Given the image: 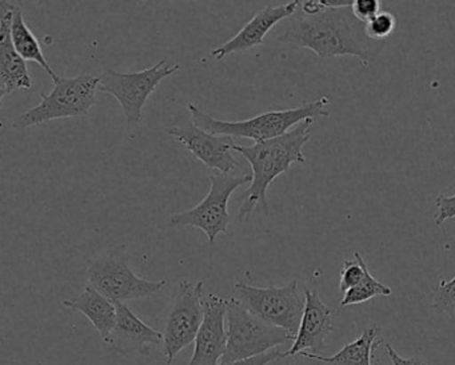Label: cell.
<instances>
[{
  "instance_id": "obj_3",
  "label": "cell",
  "mask_w": 455,
  "mask_h": 365,
  "mask_svg": "<svg viewBox=\"0 0 455 365\" xmlns=\"http://www.w3.org/2000/svg\"><path fill=\"white\" fill-rule=\"evenodd\" d=\"M329 103V97H322L314 102L303 103L299 108L267 111L241 122L220 121L191 103L188 105V110H190L193 124L210 134L247 138L258 143L282 137L306 119L329 116L327 111Z\"/></svg>"
},
{
  "instance_id": "obj_23",
  "label": "cell",
  "mask_w": 455,
  "mask_h": 365,
  "mask_svg": "<svg viewBox=\"0 0 455 365\" xmlns=\"http://www.w3.org/2000/svg\"><path fill=\"white\" fill-rule=\"evenodd\" d=\"M433 308L439 313L455 314V277L434 288Z\"/></svg>"
},
{
  "instance_id": "obj_24",
  "label": "cell",
  "mask_w": 455,
  "mask_h": 365,
  "mask_svg": "<svg viewBox=\"0 0 455 365\" xmlns=\"http://www.w3.org/2000/svg\"><path fill=\"white\" fill-rule=\"evenodd\" d=\"M380 7H382L380 0H354L351 12L356 20H361L362 23H367L375 15L379 14Z\"/></svg>"
},
{
  "instance_id": "obj_21",
  "label": "cell",
  "mask_w": 455,
  "mask_h": 365,
  "mask_svg": "<svg viewBox=\"0 0 455 365\" xmlns=\"http://www.w3.org/2000/svg\"><path fill=\"white\" fill-rule=\"evenodd\" d=\"M367 272H369V268H367L361 253H354V258L345 261L342 269H340L339 289L343 293L353 289L364 279Z\"/></svg>"
},
{
  "instance_id": "obj_25",
  "label": "cell",
  "mask_w": 455,
  "mask_h": 365,
  "mask_svg": "<svg viewBox=\"0 0 455 365\" xmlns=\"http://www.w3.org/2000/svg\"><path fill=\"white\" fill-rule=\"evenodd\" d=\"M436 213L434 215V221L436 225H442L447 220L455 218V194L451 197L439 194L435 199Z\"/></svg>"
},
{
  "instance_id": "obj_10",
  "label": "cell",
  "mask_w": 455,
  "mask_h": 365,
  "mask_svg": "<svg viewBox=\"0 0 455 365\" xmlns=\"http://www.w3.org/2000/svg\"><path fill=\"white\" fill-rule=\"evenodd\" d=\"M204 282H180L164 332L167 365L196 341L204 320Z\"/></svg>"
},
{
  "instance_id": "obj_18",
  "label": "cell",
  "mask_w": 455,
  "mask_h": 365,
  "mask_svg": "<svg viewBox=\"0 0 455 365\" xmlns=\"http://www.w3.org/2000/svg\"><path fill=\"white\" fill-rule=\"evenodd\" d=\"M378 327L366 328L356 340L346 344L334 356H321V354L302 352L300 356L306 359L315 360L327 365H374L372 364V353L380 344L378 340Z\"/></svg>"
},
{
  "instance_id": "obj_12",
  "label": "cell",
  "mask_w": 455,
  "mask_h": 365,
  "mask_svg": "<svg viewBox=\"0 0 455 365\" xmlns=\"http://www.w3.org/2000/svg\"><path fill=\"white\" fill-rule=\"evenodd\" d=\"M167 134L174 137L182 143L188 151L194 154L206 166L220 173H230L238 167V161L231 154L233 150V137L228 135H214L199 129L196 125L172 127Z\"/></svg>"
},
{
  "instance_id": "obj_22",
  "label": "cell",
  "mask_w": 455,
  "mask_h": 365,
  "mask_svg": "<svg viewBox=\"0 0 455 365\" xmlns=\"http://www.w3.org/2000/svg\"><path fill=\"white\" fill-rule=\"evenodd\" d=\"M395 17L391 12H380L371 20L364 23V31L372 42H383L390 38L395 30Z\"/></svg>"
},
{
  "instance_id": "obj_16",
  "label": "cell",
  "mask_w": 455,
  "mask_h": 365,
  "mask_svg": "<svg viewBox=\"0 0 455 365\" xmlns=\"http://www.w3.org/2000/svg\"><path fill=\"white\" fill-rule=\"evenodd\" d=\"M108 344L124 356L145 353L164 344V333L143 322L126 304H116V324Z\"/></svg>"
},
{
  "instance_id": "obj_9",
  "label": "cell",
  "mask_w": 455,
  "mask_h": 365,
  "mask_svg": "<svg viewBox=\"0 0 455 365\" xmlns=\"http://www.w3.org/2000/svg\"><path fill=\"white\" fill-rule=\"evenodd\" d=\"M90 285L114 304L142 300L161 292L169 280L151 281L137 276L124 258L116 256L92 258L87 266Z\"/></svg>"
},
{
  "instance_id": "obj_20",
  "label": "cell",
  "mask_w": 455,
  "mask_h": 365,
  "mask_svg": "<svg viewBox=\"0 0 455 365\" xmlns=\"http://www.w3.org/2000/svg\"><path fill=\"white\" fill-rule=\"evenodd\" d=\"M391 293H393V290L390 287L378 281L370 272H367L364 279L356 287L345 293L342 301H340V305H355V304L366 303V301L371 300L377 296H390Z\"/></svg>"
},
{
  "instance_id": "obj_11",
  "label": "cell",
  "mask_w": 455,
  "mask_h": 365,
  "mask_svg": "<svg viewBox=\"0 0 455 365\" xmlns=\"http://www.w3.org/2000/svg\"><path fill=\"white\" fill-rule=\"evenodd\" d=\"M228 300L209 295L204 298V320L194 341V352L188 365H220L228 349Z\"/></svg>"
},
{
  "instance_id": "obj_4",
  "label": "cell",
  "mask_w": 455,
  "mask_h": 365,
  "mask_svg": "<svg viewBox=\"0 0 455 365\" xmlns=\"http://www.w3.org/2000/svg\"><path fill=\"white\" fill-rule=\"evenodd\" d=\"M100 77L79 76L76 78L54 79V87L49 94L41 95V103L36 108L23 113L15 119L12 127L25 130L38 126L44 122L62 118H79L89 116L97 105V90Z\"/></svg>"
},
{
  "instance_id": "obj_7",
  "label": "cell",
  "mask_w": 455,
  "mask_h": 365,
  "mask_svg": "<svg viewBox=\"0 0 455 365\" xmlns=\"http://www.w3.org/2000/svg\"><path fill=\"white\" fill-rule=\"evenodd\" d=\"M294 337L250 313L235 298L228 304V349L222 362L259 356Z\"/></svg>"
},
{
  "instance_id": "obj_6",
  "label": "cell",
  "mask_w": 455,
  "mask_h": 365,
  "mask_svg": "<svg viewBox=\"0 0 455 365\" xmlns=\"http://www.w3.org/2000/svg\"><path fill=\"white\" fill-rule=\"evenodd\" d=\"M210 191L201 204L186 212L170 215L169 226L180 229L186 226L201 229L210 245L214 244L218 234L226 233L231 223L228 210L231 194L252 182V174L234 175L230 173H214L209 175Z\"/></svg>"
},
{
  "instance_id": "obj_13",
  "label": "cell",
  "mask_w": 455,
  "mask_h": 365,
  "mask_svg": "<svg viewBox=\"0 0 455 365\" xmlns=\"http://www.w3.org/2000/svg\"><path fill=\"white\" fill-rule=\"evenodd\" d=\"M17 6L0 2V98L17 90H31L33 78L28 73L26 61L18 54L12 45V26Z\"/></svg>"
},
{
  "instance_id": "obj_17",
  "label": "cell",
  "mask_w": 455,
  "mask_h": 365,
  "mask_svg": "<svg viewBox=\"0 0 455 365\" xmlns=\"http://www.w3.org/2000/svg\"><path fill=\"white\" fill-rule=\"evenodd\" d=\"M62 305L81 312L94 325L102 340L108 343L116 324V304L87 285L78 297L63 301Z\"/></svg>"
},
{
  "instance_id": "obj_2",
  "label": "cell",
  "mask_w": 455,
  "mask_h": 365,
  "mask_svg": "<svg viewBox=\"0 0 455 365\" xmlns=\"http://www.w3.org/2000/svg\"><path fill=\"white\" fill-rule=\"evenodd\" d=\"M314 122L315 119H306L287 134L265 142L252 146L234 145L233 150L241 153L252 169L251 185L244 193L243 204L239 207V223L249 220L257 207H262L267 213L268 186L276 177L286 173L292 164H305L303 148L310 140Z\"/></svg>"
},
{
  "instance_id": "obj_15",
  "label": "cell",
  "mask_w": 455,
  "mask_h": 365,
  "mask_svg": "<svg viewBox=\"0 0 455 365\" xmlns=\"http://www.w3.org/2000/svg\"><path fill=\"white\" fill-rule=\"evenodd\" d=\"M298 9H299V0H294V2H289L281 6L265 7L258 12L234 38L215 49L212 53V57L220 61L234 53L247 52V50L254 49L255 46H259L274 26L278 25L282 20L291 18Z\"/></svg>"
},
{
  "instance_id": "obj_14",
  "label": "cell",
  "mask_w": 455,
  "mask_h": 365,
  "mask_svg": "<svg viewBox=\"0 0 455 365\" xmlns=\"http://www.w3.org/2000/svg\"><path fill=\"white\" fill-rule=\"evenodd\" d=\"M305 311H303L299 329L291 348L283 353V359L297 356L306 351L318 354L326 346L327 336L334 330L331 319L334 309L330 308L321 300L318 292L308 288L305 289Z\"/></svg>"
},
{
  "instance_id": "obj_26",
  "label": "cell",
  "mask_w": 455,
  "mask_h": 365,
  "mask_svg": "<svg viewBox=\"0 0 455 365\" xmlns=\"http://www.w3.org/2000/svg\"><path fill=\"white\" fill-rule=\"evenodd\" d=\"M283 359V352L279 351L278 348L273 351L266 352V353L259 354V356L250 357V359L236 360L231 362H220V365H268L271 362L279 361Z\"/></svg>"
},
{
  "instance_id": "obj_27",
  "label": "cell",
  "mask_w": 455,
  "mask_h": 365,
  "mask_svg": "<svg viewBox=\"0 0 455 365\" xmlns=\"http://www.w3.org/2000/svg\"><path fill=\"white\" fill-rule=\"evenodd\" d=\"M387 349L388 359H390L393 365H427L425 360L417 359V357H402L390 344H386Z\"/></svg>"
},
{
  "instance_id": "obj_8",
  "label": "cell",
  "mask_w": 455,
  "mask_h": 365,
  "mask_svg": "<svg viewBox=\"0 0 455 365\" xmlns=\"http://www.w3.org/2000/svg\"><path fill=\"white\" fill-rule=\"evenodd\" d=\"M180 70V65H167L161 61L153 68L137 73H118L108 70L100 76V92L113 95L130 125L138 124L143 117V108L156 86Z\"/></svg>"
},
{
  "instance_id": "obj_1",
  "label": "cell",
  "mask_w": 455,
  "mask_h": 365,
  "mask_svg": "<svg viewBox=\"0 0 455 365\" xmlns=\"http://www.w3.org/2000/svg\"><path fill=\"white\" fill-rule=\"evenodd\" d=\"M299 10V9H298ZM278 42L315 53L322 60L353 57L369 66L374 42L366 36L364 23L350 9H324L315 15L297 12L289 18Z\"/></svg>"
},
{
  "instance_id": "obj_5",
  "label": "cell",
  "mask_w": 455,
  "mask_h": 365,
  "mask_svg": "<svg viewBox=\"0 0 455 365\" xmlns=\"http://www.w3.org/2000/svg\"><path fill=\"white\" fill-rule=\"evenodd\" d=\"M234 298L250 313L274 327L286 330L294 337L299 329L306 298L297 280L283 287H251L246 282L234 284Z\"/></svg>"
},
{
  "instance_id": "obj_19",
  "label": "cell",
  "mask_w": 455,
  "mask_h": 365,
  "mask_svg": "<svg viewBox=\"0 0 455 365\" xmlns=\"http://www.w3.org/2000/svg\"><path fill=\"white\" fill-rule=\"evenodd\" d=\"M12 39L15 50H17L18 54L23 60L38 63L52 77V81L58 78L57 73L52 70V66L49 65L46 58H44L38 39L34 36L33 31L28 28V26L26 25L23 12L20 6H17V9H15L14 20H12Z\"/></svg>"
}]
</instances>
